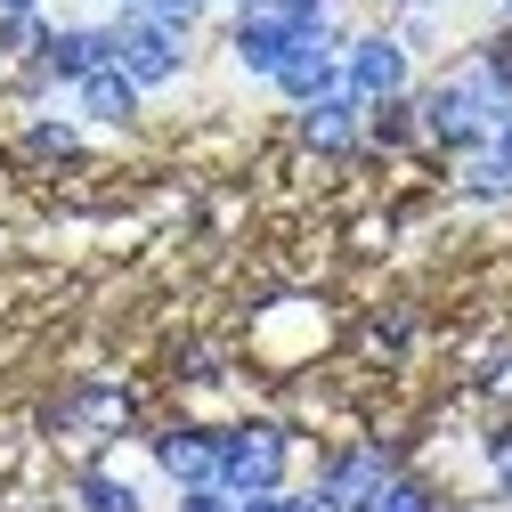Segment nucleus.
<instances>
[{"instance_id": "f257e3e1", "label": "nucleus", "mask_w": 512, "mask_h": 512, "mask_svg": "<svg viewBox=\"0 0 512 512\" xmlns=\"http://www.w3.org/2000/svg\"><path fill=\"white\" fill-rule=\"evenodd\" d=\"M512 114V74L496 66L488 49L456 57L439 82L415 90V122H423V147H447V155H472L496 122Z\"/></svg>"}, {"instance_id": "f03ea898", "label": "nucleus", "mask_w": 512, "mask_h": 512, "mask_svg": "<svg viewBox=\"0 0 512 512\" xmlns=\"http://www.w3.org/2000/svg\"><path fill=\"white\" fill-rule=\"evenodd\" d=\"M293 456H301V439L293 423L277 415H236L220 423V496H269V488H293Z\"/></svg>"}, {"instance_id": "7ed1b4c3", "label": "nucleus", "mask_w": 512, "mask_h": 512, "mask_svg": "<svg viewBox=\"0 0 512 512\" xmlns=\"http://www.w3.org/2000/svg\"><path fill=\"white\" fill-rule=\"evenodd\" d=\"M106 41H114V74L131 82L139 98L187 82V57H196V41L171 33V25H155L147 9H114V17H106Z\"/></svg>"}, {"instance_id": "20e7f679", "label": "nucleus", "mask_w": 512, "mask_h": 512, "mask_svg": "<svg viewBox=\"0 0 512 512\" xmlns=\"http://www.w3.org/2000/svg\"><path fill=\"white\" fill-rule=\"evenodd\" d=\"M399 472H407L399 447H382V439H342V447H326V456H317L309 496H317V512H366Z\"/></svg>"}, {"instance_id": "39448f33", "label": "nucleus", "mask_w": 512, "mask_h": 512, "mask_svg": "<svg viewBox=\"0 0 512 512\" xmlns=\"http://www.w3.org/2000/svg\"><path fill=\"white\" fill-rule=\"evenodd\" d=\"M309 41H342V25L334 17H285V9H236L228 17V57L252 82H277V66Z\"/></svg>"}, {"instance_id": "423d86ee", "label": "nucleus", "mask_w": 512, "mask_h": 512, "mask_svg": "<svg viewBox=\"0 0 512 512\" xmlns=\"http://www.w3.org/2000/svg\"><path fill=\"white\" fill-rule=\"evenodd\" d=\"M415 90V57L391 25H366V33H342V98L358 106H391Z\"/></svg>"}, {"instance_id": "0eeeda50", "label": "nucleus", "mask_w": 512, "mask_h": 512, "mask_svg": "<svg viewBox=\"0 0 512 512\" xmlns=\"http://www.w3.org/2000/svg\"><path fill=\"white\" fill-rule=\"evenodd\" d=\"M147 456H155V472L171 480V496L220 488V423H163V431L147 439Z\"/></svg>"}, {"instance_id": "6e6552de", "label": "nucleus", "mask_w": 512, "mask_h": 512, "mask_svg": "<svg viewBox=\"0 0 512 512\" xmlns=\"http://www.w3.org/2000/svg\"><path fill=\"white\" fill-rule=\"evenodd\" d=\"M98 66H114V41H106V17L98 25H49V41H41V57L25 74H41L49 90H74L82 74H98Z\"/></svg>"}, {"instance_id": "1a4fd4ad", "label": "nucleus", "mask_w": 512, "mask_h": 512, "mask_svg": "<svg viewBox=\"0 0 512 512\" xmlns=\"http://www.w3.org/2000/svg\"><path fill=\"white\" fill-rule=\"evenodd\" d=\"M122 423H131V399L114 382H82V391H66L49 407V431H82V439H114Z\"/></svg>"}, {"instance_id": "9d476101", "label": "nucleus", "mask_w": 512, "mask_h": 512, "mask_svg": "<svg viewBox=\"0 0 512 512\" xmlns=\"http://www.w3.org/2000/svg\"><path fill=\"white\" fill-rule=\"evenodd\" d=\"M456 163H464L456 187H464L472 204H512V114L496 122V131H488L472 155H456Z\"/></svg>"}, {"instance_id": "9b49d317", "label": "nucleus", "mask_w": 512, "mask_h": 512, "mask_svg": "<svg viewBox=\"0 0 512 512\" xmlns=\"http://www.w3.org/2000/svg\"><path fill=\"white\" fill-rule=\"evenodd\" d=\"M301 147L309 155H358L366 147V106L358 98H317V106H301Z\"/></svg>"}, {"instance_id": "f8f14e48", "label": "nucleus", "mask_w": 512, "mask_h": 512, "mask_svg": "<svg viewBox=\"0 0 512 512\" xmlns=\"http://www.w3.org/2000/svg\"><path fill=\"white\" fill-rule=\"evenodd\" d=\"M66 98H74V114L90 122V131H131V122H139V90L122 82L114 66H98V74H82V82H74Z\"/></svg>"}, {"instance_id": "ddd939ff", "label": "nucleus", "mask_w": 512, "mask_h": 512, "mask_svg": "<svg viewBox=\"0 0 512 512\" xmlns=\"http://www.w3.org/2000/svg\"><path fill=\"white\" fill-rule=\"evenodd\" d=\"M74 512H147V496L122 472H106V464H82L74 472Z\"/></svg>"}, {"instance_id": "4468645a", "label": "nucleus", "mask_w": 512, "mask_h": 512, "mask_svg": "<svg viewBox=\"0 0 512 512\" xmlns=\"http://www.w3.org/2000/svg\"><path fill=\"white\" fill-rule=\"evenodd\" d=\"M49 9H9V17H0V57H17V66H33V57H41V41H49Z\"/></svg>"}, {"instance_id": "2eb2a0df", "label": "nucleus", "mask_w": 512, "mask_h": 512, "mask_svg": "<svg viewBox=\"0 0 512 512\" xmlns=\"http://www.w3.org/2000/svg\"><path fill=\"white\" fill-rule=\"evenodd\" d=\"M33 163H82V122H25L17 139Z\"/></svg>"}, {"instance_id": "dca6fc26", "label": "nucleus", "mask_w": 512, "mask_h": 512, "mask_svg": "<svg viewBox=\"0 0 512 512\" xmlns=\"http://www.w3.org/2000/svg\"><path fill=\"white\" fill-rule=\"evenodd\" d=\"M439 504H447V496H439V488H431L423 472H399V480L382 488V496H374L366 512H439Z\"/></svg>"}, {"instance_id": "f3484780", "label": "nucleus", "mask_w": 512, "mask_h": 512, "mask_svg": "<svg viewBox=\"0 0 512 512\" xmlns=\"http://www.w3.org/2000/svg\"><path fill=\"white\" fill-rule=\"evenodd\" d=\"M131 9H147L155 25H171V33H187V41H196V25L212 17V0H131Z\"/></svg>"}, {"instance_id": "a211bd4d", "label": "nucleus", "mask_w": 512, "mask_h": 512, "mask_svg": "<svg viewBox=\"0 0 512 512\" xmlns=\"http://www.w3.org/2000/svg\"><path fill=\"white\" fill-rule=\"evenodd\" d=\"M236 512H317V496L309 488H269V496H244Z\"/></svg>"}, {"instance_id": "6ab92c4d", "label": "nucleus", "mask_w": 512, "mask_h": 512, "mask_svg": "<svg viewBox=\"0 0 512 512\" xmlns=\"http://www.w3.org/2000/svg\"><path fill=\"white\" fill-rule=\"evenodd\" d=\"M488 464H496V504H512V431H488Z\"/></svg>"}, {"instance_id": "aec40b11", "label": "nucleus", "mask_w": 512, "mask_h": 512, "mask_svg": "<svg viewBox=\"0 0 512 512\" xmlns=\"http://www.w3.org/2000/svg\"><path fill=\"white\" fill-rule=\"evenodd\" d=\"M171 512H236V496H220V488H187V496H171Z\"/></svg>"}, {"instance_id": "412c9836", "label": "nucleus", "mask_w": 512, "mask_h": 512, "mask_svg": "<svg viewBox=\"0 0 512 512\" xmlns=\"http://www.w3.org/2000/svg\"><path fill=\"white\" fill-rule=\"evenodd\" d=\"M9 9H41V0H0V17H9Z\"/></svg>"}, {"instance_id": "4be33fe9", "label": "nucleus", "mask_w": 512, "mask_h": 512, "mask_svg": "<svg viewBox=\"0 0 512 512\" xmlns=\"http://www.w3.org/2000/svg\"><path fill=\"white\" fill-rule=\"evenodd\" d=\"M496 9H504V17H512V0H496Z\"/></svg>"}, {"instance_id": "5701e85b", "label": "nucleus", "mask_w": 512, "mask_h": 512, "mask_svg": "<svg viewBox=\"0 0 512 512\" xmlns=\"http://www.w3.org/2000/svg\"><path fill=\"white\" fill-rule=\"evenodd\" d=\"M439 512H464V504H439Z\"/></svg>"}, {"instance_id": "b1692460", "label": "nucleus", "mask_w": 512, "mask_h": 512, "mask_svg": "<svg viewBox=\"0 0 512 512\" xmlns=\"http://www.w3.org/2000/svg\"><path fill=\"white\" fill-rule=\"evenodd\" d=\"M114 9H131V0H114Z\"/></svg>"}]
</instances>
